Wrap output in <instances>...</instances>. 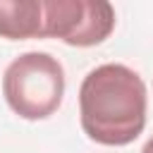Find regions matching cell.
<instances>
[{"label": "cell", "instance_id": "obj_3", "mask_svg": "<svg viewBox=\"0 0 153 153\" xmlns=\"http://www.w3.org/2000/svg\"><path fill=\"white\" fill-rule=\"evenodd\" d=\"M45 36L74 48L103 43L115 29V10L105 0H43Z\"/></svg>", "mask_w": 153, "mask_h": 153}, {"label": "cell", "instance_id": "obj_4", "mask_svg": "<svg viewBox=\"0 0 153 153\" xmlns=\"http://www.w3.org/2000/svg\"><path fill=\"white\" fill-rule=\"evenodd\" d=\"M0 38H45L43 0H0Z\"/></svg>", "mask_w": 153, "mask_h": 153}, {"label": "cell", "instance_id": "obj_5", "mask_svg": "<svg viewBox=\"0 0 153 153\" xmlns=\"http://www.w3.org/2000/svg\"><path fill=\"white\" fill-rule=\"evenodd\" d=\"M141 153H153V136L143 143V148H141Z\"/></svg>", "mask_w": 153, "mask_h": 153}, {"label": "cell", "instance_id": "obj_2", "mask_svg": "<svg viewBox=\"0 0 153 153\" xmlns=\"http://www.w3.org/2000/svg\"><path fill=\"white\" fill-rule=\"evenodd\" d=\"M2 96L22 120L50 117L65 98V69L50 53H24L2 74Z\"/></svg>", "mask_w": 153, "mask_h": 153}, {"label": "cell", "instance_id": "obj_1", "mask_svg": "<svg viewBox=\"0 0 153 153\" xmlns=\"http://www.w3.org/2000/svg\"><path fill=\"white\" fill-rule=\"evenodd\" d=\"M146 84L127 65L108 62L91 69L79 86L84 134L100 146H127L146 127Z\"/></svg>", "mask_w": 153, "mask_h": 153}]
</instances>
